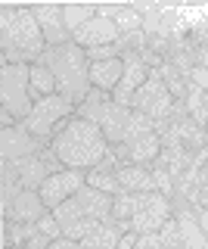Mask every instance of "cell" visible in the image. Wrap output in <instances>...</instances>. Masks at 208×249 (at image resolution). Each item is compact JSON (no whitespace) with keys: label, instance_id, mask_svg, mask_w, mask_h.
<instances>
[{"label":"cell","instance_id":"cell-2","mask_svg":"<svg viewBox=\"0 0 208 249\" xmlns=\"http://www.w3.org/2000/svg\"><path fill=\"white\" fill-rule=\"evenodd\" d=\"M0 50L3 66L37 62L47 50V37L34 19L32 6H3L0 10Z\"/></svg>","mask_w":208,"mask_h":249},{"label":"cell","instance_id":"cell-19","mask_svg":"<svg viewBox=\"0 0 208 249\" xmlns=\"http://www.w3.org/2000/svg\"><path fill=\"white\" fill-rule=\"evenodd\" d=\"M121 75H125V59L115 56L106 62H90V84L106 93H112L121 84Z\"/></svg>","mask_w":208,"mask_h":249},{"label":"cell","instance_id":"cell-11","mask_svg":"<svg viewBox=\"0 0 208 249\" xmlns=\"http://www.w3.org/2000/svg\"><path fill=\"white\" fill-rule=\"evenodd\" d=\"M171 206H174V218H177V224H180L183 249H208V237H205L202 224H199V218H196V202L174 196V199H171Z\"/></svg>","mask_w":208,"mask_h":249},{"label":"cell","instance_id":"cell-10","mask_svg":"<svg viewBox=\"0 0 208 249\" xmlns=\"http://www.w3.org/2000/svg\"><path fill=\"white\" fill-rule=\"evenodd\" d=\"M50 143H44V140H37L32 131L25 128V124H16V128H3L0 131V156H3V162H16V159H28V156H37L44 153Z\"/></svg>","mask_w":208,"mask_h":249},{"label":"cell","instance_id":"cell-22","mask_svg":"<svg viewBox=\"0 0 208 249\" xmlns=\"http://www.w3.org/2000/svg\"><path fill=\"white\" fill-rule=\"evenodd\" d=\"M63 16H65V28L75 35V31L84 28L90 19H96V6H90V3H65Z\"/></svg>","mask_w":208,"mask_h":249},{"label":"cell","instance_id":"cell-25","mask_svg":"<svg viewBox=\"0 0 208 249\" xmlns=\"http://www.w3.org/2000/svg\"><path fill=\"white\" fill-rule=\"evenodd\" d=\"M50 243H53V240L47 237V233H41V231H37V233H32V237H28L25 243H22V249H47Z\"/></svg>","mask_w":208,"mask_h":249},{"label":"cell","instance_id":"cell-23","mask_svg":"<svg viewBox=\"0 0 208 249\" xmlns=\"http://www.w3.org/2000/svg\"><path fill=\"white\" fill-rule=\"evenodd\" d=\"M87 184L96 187V190H103V193H109V196L125 193V190H121V184H118V175H115V171H109V168H103V165H96V168L87 171Z\"/></svg>","mask_w":208,"mask_h":249},{"label":"cell","instance_id":"cell-29","mask_svg":"<svg viewBox=\"0 0 208 249\" xmlns=\"http://www.w3.org/2000/svg\"><path fill=\"white\" fill-rule=\"evenodd\" d=\"M137 240H140V233H134V231L121 233V240H118V249H134V246H137Z\"/></svg>","mask_w":208,"mask_h":249},{"label":"cell","instance_id":"cell-16","mask_svg":"<svg viewBox=\"0 0 208 249\" xmlns=\"http://www.w3.org/2000/svg\"><path fill=\"white\" fill-rule=\"evenodd\" d=\"M75 199H78L81 212L87 218H94V221H106V218H112V206H115V196H109V193L96 190V187L84 184L78 193H75Z\"/></svg>","mask_w":208,"mask_h":249},{"label":"cell","instance_id":"cell-21","mask_svg":"<svg viewBox=\"0 0 208 249\" xmlns=\"http://www.w3.org/2000/svg\"><path fill=\"white\" fill-rule=\"evenodd\" d=\"M56 93V78H53L47 62H32V97L41 100V97H53Z\"/></svg>","mask_w":208,"mask_h":249},{"label":"cell","instance_id":"cell-32","mask_svg":"<svg viewBox=\"0 0 208 249\" xmlns=\"http://www.w3.org/2000/svg\"><path fill=\"white\" fill-rule=\"evenodd\" d=\"M3 249H22V246H3Z\"/></svg>","mask_w":208,"mask_h":249},{"label":"cell","instance_id":"cell-26","mask_svg":"<svg viewBox=\"0 0 208 249\" xmlns=\"http://www.w3.org/2000/svg\"><path fill=\"white\" fill-rule=\"evenodd\" d=\"M134 249H161V237L159 233H140V240H137Z\"/></svg>","mask_w":208,"mask_h":249},{"label":"cell","instance_id":"cell-24","mask_svg":"<svg viewBox=\"0 0 208 249\" xmlns=\"http://www.w3.org/2000/svg\"><path fill=\"white\" fill-rule=\"evenodd\" d=\"M37 231L47 233L50 240H59V237H63V228H59V221H56V215H53V212H47L41 221H37Z\"/></svg>","mask_w":208,"mask_h":249},{"label":"cell","instance_id":"cell-9","mask_svg":"<svg viewBox=\"0 0 208 249\" xmlns=\"http://www.w3.org/2000/svg\"><path fill=\"white\" fill-rule=\"evenodd\" d=\"M125 75H121V84L112 90V100L118 106H134V97H137V90L146 84V78H149L152 72V66L143 59V53H125Z\"/></svg>","mask_w":208,"mask_h":249},{"label":"cell","instance_id":"cell-14","mask_svg":"<svg viewBox=\"0 0 208 249\" xmlns=\"http://www.w3.org/2000/svg\"><path fill=\"white\" fill-rule=\"evenodd\" d=\"M118 28H115L112 19H106V16H96V19H90L84 28H78L72 35V41L84 47V50H90V47H106V44H118Z\"/></svg>","mask_w":208,"mask_h":249},{"label":"cell","instance_id":"cell-27","mask_svg":"<svg viewBox=\"0 0 208 249\" xmlns=\"http://www.w3.org/2000/svg\"><path fill=\"white\" fill-rule=\"evenodd\" d=\"M190 81H192V84H199L202 90H208V69H202V66L190 69Z\"/></svg>","mask_w":208,"mask_h":249},{"label":"cell","instance_id":"cell-6","mask_svg":"<svg viewBox=\"0 0 208 249\" xmlns=\"http://www.w3.org/2000/svg\"><path fill=\"white\" fill-rule=\"evenodd\" d=\"M174 215L171 196L159 190L134 193V215H130V231L134 233H159L161 224Z\"/></svg>","mask_w":208,"mask_h":249},{"label":"cell","instance_id":"cell-1","mask_svg":"<svg viewBox=\"0 0 208 249\" xmlns=\"http://www.w3.org/2000/svg\"><path fill=\"white\" fill-rule=\"evenodd\" d=\"M50 150L56 153V159L63 162V168H78L90 171L109 156L112 143L106 140L103 128L87 119H68V124L50 140Z\"/></svg>","mask_w":208,"mask_h":249},{"label":"cell","instance_id":"cell-28","mask_svg":"<svg viewBox=\"0 0 208 249\" xmlns=\"http://www.w3.org/2000/svg\"><path fill=\"white\" fill-rule=\"evenodd\" d=\"M47 249H81V243L78 240H68V237H59V240H53Z\"/></svg>","mask_w":208,"mask_h":249},{"label":"cell","instance_id":"cell-13","mask_svg":"<svg viewBox=\"0 0 208 249\" xmlns=\"http://www.w3.org/2000/svg\"><path fill=\"white\" fill-rule=\"evenodd\" d=\"M53 215H56L59 228H63V237L78 240V243L99 224V221H94V218H87V215L81 212V206H78V199H75V196L65 199L63 206H56V209H53Z\"/></svg>","mask_w":208,"mask_h":249},{"label":"cell","instance_id":"cell-15","mask_svg":"<svg viewBox=\"0 0 208 249\" xmlns=\"http://www.w3.org/2000/svg\"><path fill=\"white\" fill-rule=\"evenodd\" d=\"M47 212H50V209L44 206L41 193H37V190H22L19 196H16V202H13L10 215H3V221H16V224H37Z\"/></svg>","mask_w":208,"mask_h":249},{"label":"cell","instance_id":"cell-12","mask_svg":"<svg viewBox=\"0 0 208 249\" xmlns=\"http://www.w3.org/2000/svg\"><path fill=\"white\" fill-rule=\"evenodd\" d=\"M32 10H34V19H37V25H41L44 37H47V47L72 44V31L65 28L63 6H56V3H41V6H32Z\"/></svg>","mask_w":208,"mask_h":249},{"label":"cell","instance_id":"cell-3","mask_svg":"<svg viewBox=\"0 0 208 249\" xmlns=\"http://www.w3.org/2000/svg\"><path fill=\"white\" fill-rule=\"evenodd\" d=\"M41 62H47L53 78H56V93L65 97L68 103L81 106L90 93V59L87 50L78 44H63V47H47Z\"/></svg>","mask_w":208,"mask_h":249},{"label":"cell","instance_id":"cell-4","mask_svg":"<svg viewBox=\"0 0 208 249\" xmlns=\"http://www.w3.org/2000/svg\"><path fill=\"white\" fill-rule=\"evenodd\" d=\"M75 109H78V106L68 103L65 97H59V93H53V97H41V100H34L32 115H28L22 124H25L37 140L50 143V140L68 124V119H75Z\"/></svg>","mask_w":208,"mask_h":249},{"label":"cell","instance_id":"cell-31","mask_svg":"<svg viewBox=\"0 0 208 249\" xmlns=\"http://www.w3.org/2000/svg\"><path fill=\"white\" fill-rule=\"evenodd\" d=\"M196 206H202V209H208V184L199 190V196H196Z\"/></svg>","mask_w":208,"mask_h":249},{"label":"cell","instance_id":"cell-7","mask_svg":"<svg viewBox=\"0 0 208 249\" xmlns=\"http://www.w3.org/2000/svg\"><path fill=\"white\" fill-rule=\"evenodd\" d=\"M174 103H177V100L171 97L168 84L161 81V72H159V69H152L149 78H146V84H143L140 90H137L134 106H130V109H137V112L149 115L152 122H165L168 115H171Z\"/></svg>","mask_w":208,"mask_h":249},{"label":"cell","instance_id":"cell-20","mask_svg":"<svg viewBox=\"0 0 208 249\" xmlns=\"http://www.w3.org/2000/svg\"><path fill=\"white\" fill-rule=\"evenodd\" d=\"M121 233H125V231L118 228V221L106 218V221H99L96 228L81 240V249H118Z\"/></svg>","mask_w":208,"mask_h":249},{"label":"cell","instance_id":"cell-18","mask_svg":"<svg viewBox=\"0 0 208 249\" xmlns=\"http://www.w3.org/2000/svg\"><path fill=\"white\" fill-rule=\"evenodd\" d=\"M115 175H118L121 190H128V193L159 190V187H156V175H152V165H118Z\"/></svg>","mask_w":208,"mask_h":249},{"label":"cell","instance_id":"cell-30","mask_svg":"<svg viewBox=\"0 0 208 249\" xmlns=\"http://www.w3.org/2000/svg\"><path fill=\"white\" fill-rule=\"evenodd\" d=\"M196 218H199V224H202V231H205V237H208V209L196 206Z\"/></svg>","mask_w":208,"mask_h":249},{"label":"cell","instance_id":"cell-8","mask_svg":"<svg viewBox=\"0 0 208 249\" xmlns=\"http://www.w3.org/2000/svg\"><path fill=\"white\" fill-rule=\"evenodd\" d=\"M87 184V171H78V168H63V171H53V175L47 178V181L41 184V199H44V206L50 209H56V206H63L65 199H72L75 193L81 190V187Z\"/></svg>","mask_w":208,"mask_h":249},{"label":"cell","instance_id":"cell-5","mask_svg":"<svg viewBox=\"0 0 208 249\" xmlns=\"http://www.w3.org/2000/svg\"><path fill=\"white\" fill-rule=\"evenodd\" d=\"M0 100H3L6 112H13L19 122H25L32 115L34 97H32V66L28 62L3 66V72H0Z\"/></svg>","mask_w":208,"mask_h":249},{"label":"cell","instance_id":"cell-17","mask_svg":"<svg viewBox=\"0 0 208 249\" xmlns=\"http://www.w3.org/2000/svg\"><path fill=\"white\" fill-rule=\"evenodd\" d=\"M13 168H16V175H19L22 190H41V184L53 175V168L47 165V159H44L41 153L28 156V159H16V162H13Z\"/></svg>","mask_w":208,"mask_h":249}]
</instances>
